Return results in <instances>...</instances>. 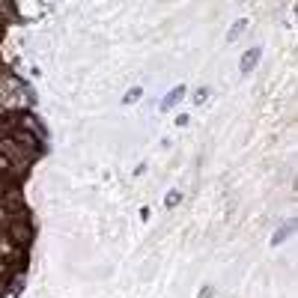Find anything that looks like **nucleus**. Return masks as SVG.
I'll list each match as a JSON object with an SVG mask.
<instances>
[]
</instances>
